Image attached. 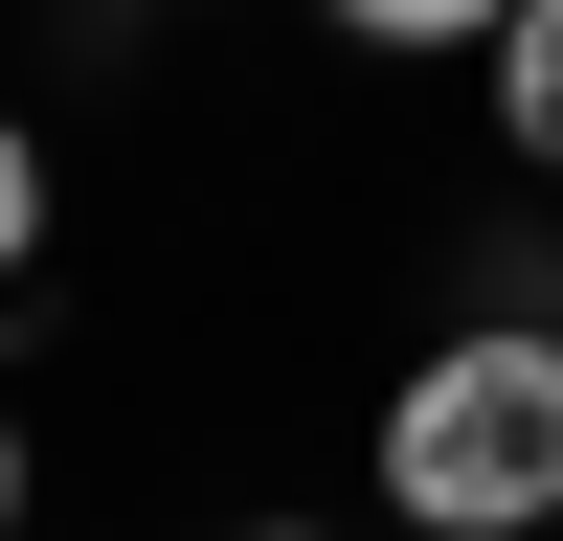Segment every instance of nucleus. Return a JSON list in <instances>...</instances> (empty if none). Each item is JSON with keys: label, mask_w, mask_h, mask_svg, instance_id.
Returning <instances> with one entry per match:
<instances>
[{"label": "nucleus", "mask_w": 563, "mask_h": 541, "mask_svg": "<svg viewBox=\"0 0 563 541\" xmlns=\"http://www.w3.org/2000/svg\"><path fill=\"white\" fill-rule=\"evenodd\" d=\"M316 23H339V45H496L519 0H316Z\"/></svg>", "instance_id": "obj_3"}, {"label": "nucleus", "mask_w": 563, "mask_h": 541, "mask_svg": "<svg viewBox=\"0 0 563 541\" xmlns=\"http://www.w3.org/2000/svg\"><path fill=\"white\" fill-rule=\"evenodd\" d=\"M249 541H316V519H249Z\"/></svg>", "instance_id": "obj_4"}, {"label": "nucleus", "mask_w": 563, "mask_h": 541, "mask_svg": "<svg viewBox=\"0 0 563 541\" xmlns=\"http://www.w3.org/2000/svg\"><path fill=\"white\" fill-rule=\"evenodd\" d=\"M496 158L563 180V0H519V23H496Z\"/></svg>", "instance_id": "obj_2"}, {"label": "nucleus", "mask_w": 563, "mask_h": 541, "mask_svg": "<svg viewBox=\"0 0 563 541\" xmlns=\"http://www.w3.org/2000/svg\"><path fill=\"white\" fill-rule=\"evenodd\" d=\"M384 519H429V541L563 519V316H474L384 384Z\"/></svg>", "instance_id": "obj_1"}]
</instances>
